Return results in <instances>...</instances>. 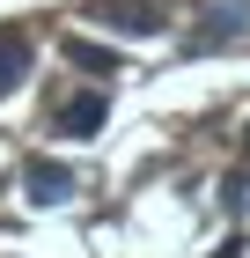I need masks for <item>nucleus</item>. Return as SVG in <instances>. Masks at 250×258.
Listing matches in <instances>:
<instances>
[{"label":"nucleus","mask_w":250,"mask_h":258,"mask_svg":"<svg viewBox=\"0 0 250 258\" xmlns=\"http://www.w3.org/2000/svg\"><path fill=\"white\" fill-rule=\"evenodd\" d=\"M96 22H111V30H125V37H162V30H170V15H162L154 0H103Z\"/></svg>","instance_id":"f257e3e1"},{"label":"nucleus","mask_w":250,"mask_h":258,"mask_svg":"<svg viewBox=\"0 0 250 258\" xmlns=\"http://www.w3.org/2000/svg\"><path fill=\"white\" fill-rule=\"evenodd\" d=\"M103 118H111V96H103V89H81V96H66V103H59V133H66V140L103 133Z\"/></svg>","instance_id":"f03ea898"},{"label":"nucleus","mask_w":250,"mask_h":258,"mask_svg":"<svg viewBox=\"0 0 250 258\" xmlns=\"http://www.w3.org/2000/svg\"><path fill=\"white\" fill-rule=\"evenodd\" d=\"M22 192L37 199V207H59V199L74 192V170L52 162V155H30V162H22Z\"/></svg>","instance_id":"7ed1b4c3"},{"label":"nucleus","mask_w":250,"mask_h":258,"mask_svg":"<svg viewBox=\"0 0 250 258\" xmlns=\"http://www.w3.org/2000/svg\"><path fill=\"white\" fill-rule=\"evenodd\" d=\"M30 59H37V44H30V30H15V22H0V96L15 89L22 74H30Z\"/></svg>","instance_id":"20e7f679"},{"label":"nucleus","mask_w":250,"mask_h":258,"mask_svg":"<svg viewBox=\"0 0 250 258\" xmlns=\"http://www.w3.org/2000/svg\"><path fill=\"white\" fill-rule=\"evenodd\" d=\"M66 59H74V67H89V74H111V67H118V52H111V44H89V37H66Z\"/></svg>","instance_id":"39448f33"},{"label":"nucleus","mask_w":250,"mask_h":258,"mask_svg":"<svg viewBox=\"0 0 250 258\" xmlns=\"http://www.w3.org/2000/svg\"><path fill=\"white\" fill-rule=\"evenodd\" d=\"M243 148H250V133H243Z\"/></svg>","instance_id":"423d86ee"}]
</instances>
